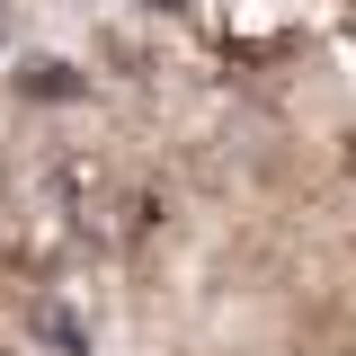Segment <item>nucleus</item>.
Instances as JSON below:
<instances>
[{"mask_svg":"<svg viewBox=\"0 0 356 356\" xmlns=\"http://www.w3.org/2000/svg\"><path fill=\"white\" fill-rule=\"evenodd\" d=\"M18 81L36 89V98H44V89H54V98H72V89H81V72H72V63H27Z\"/></svg>","mask_w":356,"mask_h":356,"instance_id":"f257e3e1","label":"nucleus"}]
</instances>
